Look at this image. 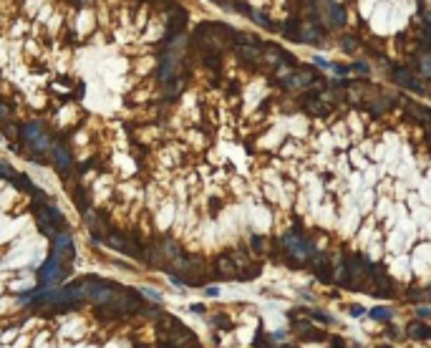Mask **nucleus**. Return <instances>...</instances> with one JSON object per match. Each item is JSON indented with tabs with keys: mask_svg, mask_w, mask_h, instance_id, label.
Returning a JSON list of instances; mask_svg holds the SVG:
<instances>
[{
	"mask_svg": "<svg viewBox=\"0 0 431 348\" xmlns=\"http://www.w3.org/2000/svg\"><path fill=\"white\" fill-rule=\"evenodd\" d=\"M381 348H386V346H381Z\"/></svg>",
	"mask_w": 431,
	"mask_h": 348,
	"instance_id": "nucleus-34",
	"label": "nucleus"
},
{
	"mask_svg": "<svg viewBox=\"0 0 431 348\" xmlns=\"http://www.w3.org/2000/svg\"><path fill=\"white\" fill-rule=\"evenodd\" d=\"M280 348H293V346H280Z\"/></svg>",
	"mask_w": 431,
	"mask_h": 348,
	"instance_id": "nucleus-33",
	"label": "nucleus"
},
{
	"mask_svg": "<svg viewBox=\"0 0 431 348\" xmlns=\"http://www.w3.org/2000/svg\"><path fill=\"white\" fill-rule=\"evenodd\" d=\"M308 316H310V318H316V321H321V323H330V316H325V313H318V311H310Z\"/></svg>",
	"mask_w": 431,
	"mask_h": 348,
	"instance_id": "nucleus-25",
	"label": "nucleus"
},
{
	"mask_svg": "<svg viewBox=\"0 0 431 348\" xmlns=\"http://www.w3.org/2000/svg\"><path fill=\"white\" fill-rule=\"evenodd\" d=\"M283 247H285V252L295 260V262H303V260H308V257H313V245L300 235V232H285L283 235Z\"/></svg>",
	"mask_w": 431,
	"mask_h": 348,
	"instance_id": "nucleus-1",
	"label": "nucleus"
},
{
	"mask_svg": "<svg viewBox=\"0 0 431 348\" xmlns=\"http://www.w3.org/2000/svg\"><path fill=\"white\" fill-rule=\"evenodd\" d=\"M303 106H305V111L308 114H313V116H328L330 114V104H325L321 96H316V94H310V96H305L303 99Z\"/></svg>",
	"mask_w": 431,
	"mask_h": 348,
	"instance_id": "nucleus-11",
	"label": "nucleus"
},
{
	"mask_svg": "<svg viewBox=\"0 0 431 348\" xmlns=\"http://www.w3.org/2000/svg\"><path fill=\"white\" fill-rule=\"evenodd\" d=\"M401 104H404V109H406V114L411 116V119H416L419 124H431V111L429 109H424L421 104H414L409 99H404Z\"/></svg>",
	"mask_w": 431,
	"mask_h": 348,
	"instance_id": "nucleus-14",
	"label": "nucleus"
},
{
	"mask_svg": "<svg viewBox=\"0 0 431 348\" xmlns=\"http://www.w3.org/2000/svg\"><path fill=\"white\" fill-rule=\"evenodd\" d=\"M406 331H409V336H411V338H419V341H431V326H426V323H421V321H411Z\"/></svg>",
	"mask_w": 431,
	"mask_h": 348,
	"instance_id": "nucleus-17",
	"label": "nucleus"
},
{
	"mask_svg": "<svg viewBox=\"0 0 431 348\" xmlns=\"http://www.w3.org/2000/svg\"><path fill=\"white\" fill-rule=\"evenodd\" d=\"M431 316V308H419V318H426Z\"/></svg>",
	"mask_w": 431,
	"mask_h": 348,
	"instance_id": "nucleus-30",
	"label": "nucleus"
},
{
	"mask_svg": "<svg viewBox=\"0 0 431 348\" xmlns=\"http://www.w3.org/2000/svg\"><path fill=\"white\" fill-rule=\"evenodd\" d=\"M416 73L421 79H431V51H419L416 56Z\"/></svg>",
	"mask_w": 431,
	"mask_h": 348,
	"instance_id": "nucleus-16",
	"label": "nucleus"
},
{
	"mask_svg": "<svg viewBox=\"0 0 431 348\" xmlns=\"http://www.w3.org/2000/svg\"><path fill=\"white\" fill-rule=\"evenodd\" d=\"M424 30H426V41L431 43V15H426V28Z\"/></svg>",
	"mask_w": 431,
	"mask_h": 348,
	"instance_id": "nucleus-29",
	"label": "nucleus"
},
{
	"mask_svg": "<svg viewBox=\"0 0 431 348\" xmlns=\"http://www.w3.org/2000/svg\"><path fill=\"white\" fill-rule=\"evenodd\" d=\"M333 283L350 288V273H348V255H338L335 267H333Z\"/></svg>",
	"mask_w": 431,
	"mask_h": 348,
	"instance_id": "nucleus-13",
	"label": "nucleus"
},
{
	"mask_svg": "<svg viewBox=\"0 0 431 348\" xmlns=\"http://www.w3.org/2000/svg\"><path fill=\"white\" fill-rule=\"evenodd\" d=\"M373 321H381V323H386V321H391V316H394V313H391L388 311V308H383V305H378V308H373V311L368 313Z\"/></svg>",
	"mask_w": 431,
	"mask_h": 348,
	"instance_id": "nucleus-20",
	"label": "nucleus"
},
{
	"mask_svg": "<svg viewBox=\"0 0 431 348\" xmlns=\"http://www.w3.org/2000/svg\"><path fill=\"white\" fill-rule=\"evenodd\" d=\"M265 346H267L265 336H262V333H257V336H255V348H265Z\"/></svg>",
	"mask_w": 431,
	"mask_h": 348,
	"instance_id": "nucleus-28",
	"label": "nucleus"
},
{
	"mask_svg": "<svg viewBox=\"0 0 431 348\" xmlns=\"http://www.w3.org/2000/svg\"><path fill=\"white\" fill-rule=\"evenodd\" d=\"M212 323H215V326H219V328H227V326H229L224 316H217V318H212Z\"/></svg>",
	"mask_w": 431,
	"mask_h": 348,
	"instance_id": "nucleus-27",
	"label": "nucleus"
},
{
	"mask_svg": "<svg viewBox=\"0 0 431 348\" xmlns=\"http://www.w3.org/2000/svg\"><path fill=\"white\" fill-rule=\"evenodd\" d=\"M300 338L303 341H325V333L318 331V328H308L305 333H300Z\"/></svg>",
	"mask_w": 431,
	"mask_h": 348,
	"instance_id": "nucleus-21",
	"label": "nucleus"
},
{
	"mask_svg": "<svg viewBox=\"0 0 431 348\" xmlns=\"http://www.w3.org/2000/svg\"><path fill=\"white\" fill-rule=\"evenodd\" d=\"M348 313L353 316V318H361V316H363V308H361V305H350V308H348Z\"/></svg>",
	"mask_w": 431,
	"mask_h": 348,
	"instance_id": "nucleus-26",
	"label": "nucleus"
},
{
	"mask_svg": "<svg viewBox=\"0 0 431 348\" xmlns=\"http://www.w3.org/2000/svg\"><path fill=\"white\" fill-rule=\"evenodd\" d=\"M215 270H217V278L219 280H237V265L229 255H219L215 260Z\"/></svg>",
	"mask_w": 431,
	"mask_h": 348,
	"instance_id": "nucleus-10",
	"label": "nucleus"
},
{
	"mask_svg": "<svg viewBox=\"0 0 431 348\" xmlns=\"http://www.w3.org/2000/svg\"><path fill=\"white\" fill-rule=\"evenodd\" d=\"M53 257H58L63 265L73 260V240H71V232L61 230L58 235L53 237Z\"/></svg>",
	"mask_w": 431,
	"mask_h": 348,
	"instance_id": "nucleus-8",
	"label": "nucleus"
},
{
	"mask_svg": "<svg viewBox=\"0 0 431 348\" xmlns=\"http://www.w3.org/2000/svg\"><path fill=\"white\" fill-rule=\"evenodd\" d=\"M340 46H343V51L353 53V51L358 48V41H356V38H350V35H343V38H340Z\"/></svg>",
	"mask_w": 431,
	"mask_h": 348,
	"instance_id": "nucleus-23",
	"label": "nucleus"
},
{
	"mask_svg": "<svg viewBox=\"0 0 431 348\" xmlns=\"http://www.w3.org/2000/svg\"><path fill=\"white\" fill-rule=\"evenodd\" d=\"M141 348H146V346H141Z\"/></svg>",
	"mask_w": 431,
	"mask_h": 348,
	"instance_id": "nucleus-35",
	"label": "nucleus"
},
{
	"mask_svg": "<svg viewBox=\"0 0 431 348\" xmlns=\"http://www.w3.org/2000/svg\"><path fill=\"white\" fill-rule=\"evenodd\" d=\"M20 139H23L28 146L38 149V151L51 149V139H48V134L43 131L41 124H28V126H23V129H20Z\"/></svg>",
	"mask_w": 431,
	"mask_h": 348,
	"instance_id": "nucleus-4",
	"label": "nucleus"
},
{
	"mask_svg": "<svg viewBox=\"0 0 431 348\" xmlns=\"http://www.w3.org/2000/svg\"><path fill=\"white\" fill-rule=\"evenodd\" d=\"M250 245H252V250H255V252H260V255L267 250V240H265V237H260V235H252V237H250Z\"/></svg>",
	"mask_w": 431,
	"mask_h": 348,
	"instance_id": "nucleus-22",
	"label": "nucleus"
},
{
	"mask_svg": "<svg viewBox=\"0 0 431 348\" xmlns=\"http://www.w3.org/2000/svg\"><path fill=\"white\" fill-rule=\"evenodd\" d=\"M388 338H394V341H396V338H401V333H399L396 328H388Z\"/></svg>",
	"mask_w": 431,
	"mask_h": 348,
	"instance_id": "nucleus-31",
	"label": "nucleus"
},
{
	"mask_svg": "<svg viewBox=\"0 0 431 348\" xmlns=\"http://www.w3.org/2000/svg\"><path fill=\"white\" fill-rule=\"evenodd\" d=\"M106 245H111L113 250H119V252H124V255H131V257H141V245L139 242H134V240H129L126 235H121V232H116V230H108L106 235L101 237Z\"/></svg>",
	"mask_w": 431,
	"mask_h": 348,
	"instance_id": "nucleus-3",
	"label": "nucleus"
},
{
	"mask_svg": "<svg viewBox=\"0 0 431 348\" xmlns=\"http://www.w3.org/2000/svg\"><path fill=\"white\" fill-rule=\"evenodd\" d=\"M328 18L333 25H345V8L343 5H330L328 8Z\"/></svg>",
	"mask_w": 431,
	"mask_h": 348,
	"instance_id": "nucleus-19",
	"label": "nucleus"
},
{
	"mask_svg": "<svg viewBox=\"0 0 431 348\" xmlns=\"http://www.w3.org/2000/svg\"><path fill=\"white\" fill-rule=\"evenodd\" d=\"M298 41L303 43H323V28L321 25H313V23H305L298 28Z\"/></svg>",
	"mask_w": 431,
	"mask_h": 348,
	"instance_id": "nucleus-12",
	"label": "nucleus"
},
{
	"mask_svg": "<svg viewBox=\"0 0 431 348\" xmlns=\"http://www.w3.org/2000/svg\"><path fill=\"white\" fill-rule=\"evenodd\" d=\"M318 79V71L316 68H298L295 73L285 76L283 79V86L290 89V91H298V89H305V86H313V81Z\"/></svg>",
	"mask_w": 431,
	"mask_h": 348,
	"instance_id": "nucleus-6",
	"label": "nucleus"
},
{
	"mask_svg": "<svg viewBox=\"0 0 431 348\" xmlns=\"http://www.w3.org/2000/svg\"><path fill=\"white\" fill-rule=\"evenodd\" d=\"M217 293H219V290H217V288H212V285H210V288H207V295H210V298H215V295H217Z\"/></svg>",
	"mask_w": 431,
	"mask_h": 348,
	"instance_id": "nucleus-32",
	"label": "nucleus"
},
{
	"mask_svg": "<svg viewBox=\"0 0 431 348\" xmlns=\"http://www.w3.org/2000/svg\"><path fill=\"white\" fill-rule=\"evenodd\" d=\"M313 273L325 285H333V270H330V257L325 252H313Z\"/></svg>",
	"mask_w": 431,
	"mask_h": 348,
	"instance_id": "nucleus-9",
	"label": "nucleus"
},
{
	"mask_svg": "<svg viewBox=\"0 0 431 348\" xmlns=\"http://www.w3.org/2000/svg\"><path fill=\"white\" fill-rule=\"evenodd\" d=\"M255 46L257 43H252V46H237V56L242 61H247V63H257L265 56V48H255Z\"/></svg>",
	"mask_w": 431,
	"mask_h": 348,
	"instance_id": "nucleus-15",
	"label": "nucleus"
},
{
	"mask_svg": "<svg viewBox=\"0 0 431 348\" xmlns=\"http://www.w3.org/2000/svg\"><path fill=\"white\" fill-rule=\"evenodd\" d=\"M53 149V157H56V164L61 167V172H68L71 169V154H68V149H63V146H51Z\"/></svg>",
	"mask_w": 431,
	"mask_h": 348,
	"instance_id": "nucleus-18",
	"label": "nucleus"
},
{
	"mask_svg": "<svg viewBox=\"0 0 431 348\" xmlns=\"http://www.w3.org/2000/svg\"><path fill=\"white\" fill-rule=\"evenodd\" d=\"M350 71L358 73V76H368V73H371V68H368L366 63H353V66H350Z\"/></svg>",
	"mask_w": 431,
	"mask_h": 348,
	"instance_id": "nucleus-24",
	"label": "nucleus"
},
{
	"mask_svg": "<svg viewBox=\"0 0 431 348\" xmlns=\"http://www.w3.org/2000/svg\"><path fill=\"white\" fill-rule=\"evenodd\" d=\"M63 275H66V265L58 257H53V255L43 262L41 270H38V280H41L43 288H56L63 280Z\"/></svg>",
	"mask_w": 431,
	"mask_h": 348,
	"instance_id": "nucleus-2",
	"label": "nucleus"
},
{
	"mask_svg": "<svg viewBox=\"0 0 431 348\" xmlns=\"http://www.w3.org/2000/svg\"><path fill=\"white\" fill-rule=\"evenodd\" d=\"M391 79H394V84H399L401 89H409V91H414V94H424V91H426L424 84L416 79V76H414L409 68L394 66V68H391Z\"/></svg>",
	"mask_w": 431,
	"mask_h": 348,
	"instance_id": "nucleus-7",
	"label": "nucleus"
},
{
	"mask_svg": "<svg viewBox=\"0 0 431 348\" xmlns=\"http://www.w3.org/2000/svg\"><path fill=\"white\" fill-rule=\"evenodd\" d=\"M376 96H378V91L371 89V86L363 84V81H353V84L345 89V99H348L350 104H356V106H368Z\"/></svg>",
	"mask_w": 431,
	"mask_h": 348,
	"instance_id": "nucleus-5",
	"label": "nucleus"
}]
</instances>
